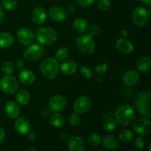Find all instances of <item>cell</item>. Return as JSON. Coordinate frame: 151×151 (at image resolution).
<instances>
[{
    "label": "cell",
    "mask_w": 151,
    "mask_h": 151,
    "mask_svg": "<svg viewBox=\"0 0 151 151\" xmlns=\"http://www.w3.org/2000/svg\"><path fill=\"white\" fill-rule=\"evenodd\" d=\"M136 114L134 108L127 104H123L117 108L115 113V119L122 125H128L135 119Z\"/></svg>",
    "instance_id": "obj_1"
},
{
    "label": "cell",
    "mask_w": 151,
    "mask_h": 151,
    "mask_svg": "<svg viewBox=\"0 0 151 151\" xmlns=\"http://www.w3.org/2000/svg\"><path fill=\"white\" fill-rule=\"evenodd\" d=\"M41 73L47 79H54L58 75L59 66L57 59L53 58H47L44 59L40 66Z\"/></svg>",
    "instance_id": "obj_2"
},
{
    "label": "cell",
    "mask_w": 151,
    "mask_h": 151,
    "mask_svg": "<svg viewBox=\"0 0 151 151\" xmlns=\"http://www.w3.org/2000/svg\"><path fill=\"white\" fill-rule=\"evenodd\" d=\"M150 97V91H142L139 94L136 103V106L139 112L147 118L151 117Z\"/></svg>",
    "instance_id": "obj_3"
},
{
    "label": "cell",
    "mask_w": 151,
    "mask_h": 151,
    "mask_svg": "<svg viewBox=\"0 0 151 151\" xmlns=\"http://www.w3.org/2000/svg\"><path fill=\"white\" fill-rule=\"evenodd\" d=\"M58 33L54 29L50 27H43L36 32V39L43 45H49L56 41Z\"/></svg>",
    "instance_id": "obj_4"
},
{
    "label": "cell",
    "mask_w": 151,
    "mask_h": 151,
    "mask_svg": "<svg viewBox=\"0 0 151 151\" xmlns=\"http://www.w3.org/2000/svg\"><path fill=\"white\" fill-rule=\"evenodd\" d=\"M78 49L84 54H92L96 48L95 41L91 35H82L76 41Z\"/></svg>",
    "instance_id": "obj_5"
},
{
    "label": "cell",
    "mask_w": 151,
    "mask_h": 151,
    "mask_svg": "<svg viewBox=\"0 0 151 151\" xmlns=\"http://www.w3.org/2000/svg\"><path fill=\"white\" fill-rule=\"evenodd\" d=\"M0 88L5 94H13L17 91L19 88V83L16 81V78L10 75H7L0 81Z\"/></svg>",
    "instance_id": "obj_6"
},
{
    "label": "cell",
    "mask_w": 151,
    "mask_h": 151,
    "mask_svg": "<svg viewBox=\"0 0 151 151\" xmlns=\"http://www.w3.org/2000/svg\"><path fill=\"white\" fill-rule=\"evenodd\" d=\"M44 49L39 44H33L29 46L24 52V58L28 61H35L39 60L44 56Z\"/></svg>",
    "instance_id": "obj_7"
},
{
    "label": "cell",
    "mask_w": 151,
    "mask_h": 151,
    "mask_svg": "<svg viewBox=\"0 0 151 151\" xmlns=\"http://www.w3.org/2000/svg\"><path fill=\"white\" fill-rule=\"evenodd\" d=\"M149 13L145 8L142 7H137L132 13L133 22L137 26H144L148 20Z\"/></svg>",
    "instance_id": "obj_8"
},
{
    "label": "cell",
    "mask_w": 151,
    "mask_h": 151,
    "mask_svg": "<svg viewBox=\"0 0 151 151\" xmlns=\"http://www.w3.org/2000/svg\"><path fill=\"white\" fill-rule=\"evenodd\" d=\"M134 131L139 136L147 135L151 130V122L147 118H140L134 124Z\"/></svg>",
    "instance_id": "obj_9"
},
{
    "label": "cell",
    "mask_w": 151,
    "mask_h": 151,
    "mask_svg": "<svg viewBox=\"0 0 151 151\" xmlns=\"http://www.w3.org/2000/svg\"><path fill=\"white\" fill-rule=\"evenodd\" d=\"M91 103L90 99L86 96H81L76 99L74 103V109L76 113L79 114H83L90 110Z\"/></svg>",
    "instance_id": "obj_10"
},
{
    "label": "cell",
    "mask_w": 151,
    "mask_h": 151,
    "mask_svg": "<svg viewBox=\"0 0 151 151\" xmlns=\"http://www.w3.org/2000/svg\"><path fill=\"white\" fill-rule=\"evenodd\" d=\"M49 109L51 111H61L66 108V100L61 95H55L49 100Z\"/></svg>",
    "instance_id": "obj_11"
},
{
    "label": "cell",
    "mask_w": 151,
    "mask_h": 151,
    "mask_svg": "<svg viewBox=\"0 0 151 151\" xmlns=\"http://www.w3.org/2000/svg\"><path fill=\"white\" fill-rule=\"evenodd\" d=\"M17 38L19 42L25 46L32 44L35 39L33 32L27 28H22L19 29L17 32Z\"/></svg>",
    "instance_id": "obj_12"
},
{
    "label": "cell",
    "mask_w": 151,
    "mask_h": 151,
    "mask_svg": "<svg viewBox=\"0 0 151 151\" xmlns=\"http://www.w3.org/2000/svg\"><path fill=\"white\" fill-rule=\"evenodd\" d=\"M68 147L70 151H83L85 150V142L81 137L74 136L68 140Z\"/></svg>",
    "instance_id": "obj_13"
},
{
    "label": "cell",
    "mask_w": 151,
    "mask_h": 151,
    "mask_svg": "<svg viewBox=\"0 0 151 151\" xmlns=\"http://www.w3.org/2000/svg\"><path fill=\"white\" fill-rule=\"evenodd\" d=\"M4 111L7 116L11 119L18 117L20 114L21 109L19 105L14 101H8L4 106Z\"/></svg>",
    "instance_id": "obj_14"
},
{
    "label": "cell",
    "mask_w": 151,
    "mask_h": 151,
    "mask_svg": "<svg viewBox=\"0 0 151 151\" xmlns=\"http://www.w3.org/2000/svg\"><path fill=\"white\" fill-rule=\"evenodd\" d=\"M15 128L21 135H26L30 130V124L28 119L24 117H20L15 122Z\"/></svg>",
    "instance_id": "obj_15"
},
{
    "label": "cell",
    "mask_w": 151,
    "mask_h": 151,
    "mask_svg": "<svg viewBox=\"0 0 151 151\" xmlns=\"http://www.w3.org/2000/svg\"><path fill=\"white\" fill-rule=\"evenodd\" d=\"M49 16L52 21L56 22H63L66 17V11L60 7H52L49 11Z\"/></svg>",
    "instance_id": "obj_16"
},
{
    "label": "cell",
    "mask_w": 151,
    "mask_h": 151,
    "mask_svg": "<svg viewBox=\"0 0 151 151\" xmlns=\"http://www.w3.org/2000/svg\"><path fill=\"white\" fill-rule=\"evenodd\" d=\"M77 69H78V65L72 60H65L60 66V71L66 75H73L76 72Z\"/></svg>",
    "instance_id": "obj_17"
},
{
    "label": "cell",
    "mask_w": 151,
    "mask_h": 151,
    "mask_svg": "<svg viewBox=\"0 0 151 151\" xmlns=\"http://www.w3.org/2000/svg\"><path fill=\"white\" fill-rule=\"evenodd\" d=\"M139 81V75L135 70H129L123 75V81L126 85H136Z\"/></svg>",
    "instance_id": "obj_18"
},
{
    "label": "cell",
    "mask_w": 151,
    "mask_h": 151,
    "mask_svg": "<svg viewBox=\"0 0 151 151\" xmlns=\"http://www.w3.org/2000/svg\"><path fill=\"white\" fill-rule=\"evenodd\" d=\"M116 47L118 51L124 54L131 53L134 50L133 44L125 38H119L116 42Z\"/></svg>",
    "instance_id": "obj_19"
},
{
    "label": "cell",
    "mask_w": 151,
    "mask_h": 151,
    "mask_svg": "<svg viewBox=\"0 0 151 151\" xmlns=\"http://www.w3.org/2000/svg\"><path fill=\"white\" fill-rule=\"evenodd\" d=\"M47 13L45 10L42 7H36L35 10L32 11V20L38 24H44L47 20Z\"/></svg>",
    "instance_id": "obj_20"
},
{
    "label": "cell",
    "mask_w": 151,
    "mask_h": 151,
    "mask_svg": "<svg viewBox=\"0 0 151 151\" xmlns=\"http://www.w3.org/2000/svg\"><path fill=\"white\" fill-rule=\"evenodd\" d=\"M119 145V142L118 139L114 135H108L105 137L103 139V146L107 149L114 150L117 148Z\"/></svg>",
    "instance_id": "obj_21"
},
{
    "label": "cell",
    "mask_w": 151,
    "mask_h": 151,
    "mask_svg": "<svg viewBox=\"0 0 151 151\" xmlns=\"http://www.w3.org/2000/svg\"><path fill=\"white\" fill-rule=\"evenodd\" d=\"M137 69L142 72H147L150 70L151 60L147 56H142L137 61Z\"/></svg>",
    "instance_id": "obj_22"
},
{
    "label": "cell",
    "mask_w": 151,
    "mask_h": 151,
    "mask_svg": "<svg viewBox=\"0 0 151 151\" xmlns=\"http://www.w3.org/2000/svg\"><path fill=\"white\" fill-rule=\"evenodd\" d=\"M35 75L30 70H23L22 69L19 75V79L22 83L27 84H32L35 81Z\"/></svg>",
    "instance_id": "obj_23"
},
{
    "label": "cell",
    "mask_w": 151,
    "mask_h": 151,
    "mask_svg": "<svg viewBox=\"0 0 151 151\" xmlns=\"http://www.w3.org/2000/svg\"><path fill=\"white\" fill-rule=\"evenodd\" d=\"M73 27L79 33H83L88 29V23L83 18H78L74 21Z\"/></svg>",
    "instance_id": "obj_24"
},
{
    "label": "cell",
    "mask_w": 151,
    "mask_h": 151,
    "mask_svg": "<svg viewBox=\"0 0 151 151\" xmlns=\"http://www.w3.org/2000/svg\"><path fill=\"white\" fill-rule=\"evenodd\" d=\"M13 41L14 39L10 33L7 32H0V47L6 48L10 47L13 44Z\"/></svg>",
    "instance_id": "obj_25"
},
{
    "label": "cell",
    "mask_w": 151,
    "mask_h": 151,
    "mask_svg": "<svg viewBox=\"0 0 151 151\" xmlns=\"http://www.w3.org/2000/svg\"><path fill=\"white\" fill-rule=\"evenodd\" d=\"M16 98L19 104H20L21 106H25L29 102L30 96H29V92L27 91L22 89L18 91Z\"/></svg>",
    "instance_id": "obj_26"
},
{
    "label": "cell",
    "mask_w": 151,
    "mask_h": 151,
    "mask_svg": "<svg viewBox=\"0 0 151 151\" xmlns=\"http://www.w3.org/2000/svg\"><path fill=\"white\" fill-rule=\"evenodd\" d=\"M50 123L55 128H61L65 124V119L59 114H54L50 116Z\"/></svg>",
    "instance_id": "obj_27"
},
{
    "label": "cell",
    "mask_w": 151,
    "mask_h": 151,
    "mask_svg": "<svg viewBox=\"0 0 151 151\" xmlns=\"http://www.w3.org/2000/svg\"><path fill=\"white\" fill-rule=\"evenodd\" d=\"M134 134L130 130H123L119 134V139L124 143H129L134 139Z\"/></svg>",
    "instance_id": "obj_28"
},
{
    "label": "cell",
    "mask_w": 151,
    "mask_h": 151,
    "mask_svg": "<svg viewBox=\"0 0 151 151\" xmlns=\"http://www.w3.org/2000/svg\"><path fill=\"white\" fill-rule=\"evenodd\" d=\"M117 126V121L116 119L112 117H109L105 121L103 124V128L106 131H112Z\"/></svg>",
    "instance_id": "obj_29"
},
{
    "label": "cell",
    "mask_w": 151,
    "mask_h": 151,
    "mask_svg": "<svg viewBox=\"0 0 151 151\" xmlns=\"http://www.w3.org/2000/svg\"><path fill=\"white\" fill-rule=\"evenodd\" d=\"M69 52L66 48H60L55 53V58L58 60H64L69 57Z\"/></svg>",
    "instance_id": "obj_30"
},
{
    "label": "cell",
    "mask_w": 151,
    "mask_h": 151,
    "mask_svg": "<svg viewBox=\"0 0 151 151\" xmlns=\"http://www.w3.org/2000/svg\"><path fill=\"white\" fill-rule=\"evenodd\" d=\"M1 4L5 10H13L17 6V1L16 0H2Z\"/></svg>",
    "instance_id": "obj_31"
},
{
    "label": "cell",
    "mask_w": 151,
    "mask_h": 151,
    "mask_svg": "<svg viewBox=\"0 0 151 151\" xmlns=\"http://www.w3.org/2000/svg\"><path fill=\"white\" fill-rule=\"evenodd\" d=\"M102 138L99 134H92L88 137V142L91 146H97L101 142Z\"/></svg>",
    "instance_id": "obj_32"
},
{
    "label": "cell",
    "mask_w": 151,
    "mask_h": 151,
    "mask_svg": "<svg viewBox=\"0 0 151 151\" xmlns=\"http://www.w3.org/2000/svg\"><path fill=\"white\" fill-rule=\"evenodd\" d=\"M1 69H2V72L6 75H11L14 71V65L12 62L6 61L2 64Z\"/></svg>",
    "instance_id": "obj_33"
},
{
    "label": "cell",
    "mask_w": 151,
    "mask_h": 151,
    "mask_svg": "<svg viewBox=\"0 0 151 151\" xmlns=\"http://www.w3.org/2000/svg\"><path fill=\"white\" fill-rule=\"evenodd\" d=\"M97 6L100 10L107 11L111 7V2L109 0H97Z\"/></svg>",
    "instance_id": "obj_34"
},
{
    "label": "cell",
    "mask_w": 151,
    "mask_h": 151,
    "mask_svg": "<svg viewBox=\"0 0 151 151\" xmlns=\"http://www.w3.org/2000/svg\"><path fill=\"white\" fill-rule=\"evenodd\" d=\"M81 121V116H80L79 114L78 113L72 114L69 117V124L73 125V126H76V125H79Z\"/></svg>",
    "instance_id": "obj_35"
},
{
    "label": "cell",
    "mask_w": 151,
    "mask_h": 151,
    "mask_svg": "<svg viewBox=\"0 0 151 151\" xmlns=\"http://www.w3.org/2000/svg\"><path fill=\"white\" fill-rule=\"evenodd\" d=\"M108 69V64L107 63H100L98 66H97L95 67V72H97L99 75H103L105 72L107 71Z\"/></svg>",
    "instance_id": "obj_36"
},
{
    "label": "cell",
    "mask_w": 151,
    "mask_h": 151,
    "mask_svg": "<svg viewBox=\"0 0 151 151\" xmlns=\"http://www.w3.org/2000/svg\"><path fill=\"white\" fill-rule=\"evenodd\" d=\"M81 73L82 74V75L83 77L86 78H90L92 77V72H91V69L88 67L86 66H83L81 69Z\"/></svg>",
    "instance_id": "obj_37"
},
{
    "label": "cell",
    "mask_w": 151,
    "mask_h": 151,
    "mask_svg": "<svg viewBox=\"0 0 151 151\" xmlns=\"http://www.w3.org/2000/svg\"><path fill=\"white\" fill-rule=\"evenodd\" d=\"M145 146V139L142 137H138L137 139L134 141V147L137 150H141Z\"/></svg>",
    "instance_id": "obj_38"
},
{
    "label": "cell",
    "mask_w": 151,
    "mask_h": 151,
    "mask_svg": "<svg viewBox=\"0 0 151 151\" xmlns=\"http://www.w3.org/2000/svg\"><path fill=\"white\" fill-rule=\"evenodd\" d=\"M100 28L98 25H96L94 24L92 26L90 27L89 28V32H90V35L91 36H94V35H97L100 33Z\"/></svg>",
    "instance_id": "obj_39"
},
{
    "label": "cell",
    "mask_w": 151,
    "mask_h": 151,
    "mask_svg": "<svg viewBox=\"0 0 151 151\" xmlns=\"http://www.w3.org/2000/svg\"><path fill=\"white\" fill-rule=\"evenodd\" d=\"M78 4L83 7H89L92 5L95 0H76Z\"/></svg>",
    "instance_id": "obj_40"
},
{
    "label": "cell",
    "mask_w": 151,
    "mask_h": 151,
    "mask_svg": "<svg viewBox=\"0 0 151 151\" xmlns=\"http://www.w3.org/2000/svg\"><path fill=\"white\" fill-rule=\"evenodd\" d=\"M15 66H16V68L17 69L22 70L24 69V62L22 60H20V59H18V60H16Z\"/></svg>",
    "instance_id": "obj_41"
},
{
    "label": "cell",
    "mask_w": 151,
    "mask_h": 151,
    "mask_svg": "<svg viewBox=\"0 0 151 151\" xmlns=\"http://www.w3.org/2000/svg\"><path fill=\"white\" fill-rule=\"evenodd\" d=\"M27 139L28 141L29 142H34L35 140V139H36V136H35V134H34L33 132H31V133H27Z\"/></svg>",
    "instance_id": "obj_42"
},
{
    "label": "cell",
    "mask_w": 151,
    "mask_h": 151,
    "mask_svg": "<svg viewBox=\"0 0 151 151\" xmlns=\"http://www.w3.org/2000/svg\"><path fill=\"white\" fill-rule=\"evenodd\" d=\"M50 114H51V111H50V109H44L42 111V116L44 117H48V116H50Z\"/></svg>",
    "instance_id": "obj_43"
},
{
    "label": "cell",
    "mask_w": 151,
    "mask_h": 151,
    "mask_svg": "<svg viewBox=\"0 0 151 151\" xmlns=\"http://www.w3.org/2000/svg\"><path fill=\"white\" fill-rule=\"evenodd\" d=\"M4 136H5V132H4V130L2 128L0 127V144L3 142L4 139Z\"/></svg>",
    "instance_id": "obj_44"
},
{
    "label": "cell",
    "mask_w": 151,
    "mask_h": 151,
    "mask_svg": "<svg viewBox=\"0 0 151 151\" xmlns=\"http://www.w3.org/2000/svg\"><path fill=\"white\" fill-rule=\"evenodd\" d=\"M142 4L147 7H150L151 6V0H141Z\"/></svg>",
    "instance_id": "obj_45"
},
{
    "label": "cell",
    "mask_w": 151,
    "mask_h": 151,
    "mask_svg": "<svg viewBox=\"0 0 151 151\" xmlns=\"http://www.w3.org/2000/svg\"><path fill=\"white\" fill-rule=\"evenodd\" d=\"M66 10L69 13H73L75 11V7L74 5H69L66 7Z\"/></svg>",
    "instance_id": "obj_46"
},
{
    "label": "cell",
    "mask_w": 151,
    "mask_h": 151,
    "mask_svg": "<svg viewBox=\"0 0 151 151\" xmlns=\"http://www.w3.org/2000/svg\"><path fill=\"white\" fill-rule=\"evenodd\" d=\"M3 18H4V13H3L2 7H1V5H0V23L2 22Z\"/></svg>",
    "instance_id": "obj_47"
},
{
    "label": "cell",
    "mask_w": 151,
    "mask_h": 151,
    "mask_svg": "<svg viewBox=\"0 0 151 151\" xmlns=\"http://www.w3.org/2000/svg\"><path fill=\"white\" fill-rule=\"evenodd\" d=\"M120 35H122V36L125 37L128 35V32L126 30V29H122V31H121L120 32Z\"/></svg>",
    "instance_id": "obj_48"
},
{
    "label": "cell",
    "mask_w": 151,
    "mask_h": 151,
    "mask_svg": "<svg viewBox=\"0 0 151 151\" xmlns=\"http://www.w3.org/2000/svg\"><path fill=\"white\" fill-rule=\"evenodd\" d=\"M29 150H33V151H37V150L35 148H27L26 149V151H29Z\"/></svg>",
    "instance_id": "obj_49"
}]
</instances>
